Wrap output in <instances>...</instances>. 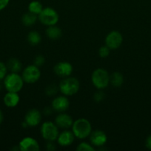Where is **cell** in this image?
I'll list each match as a JSON object with an SVG mask.
<instances>
[{"mask_svg":"<svg viewBox=\"0 0 151 151\" xmlns=\"http://www.w3.org/2000/svg\"><path fill=\"white\" fill-rule=\"evenodd\" d=\"M72 132L76 138L84 139L90 137L92 132V125L90 121L84 118H79L73 121L72 125Z\"/></svg>","mask_w":151,"mask_h":151,"instance_id":"1","label":"cell"},{"mask_svg":"<svg viewBox=\"0 0 151 151\" xmlns=\"http://www.w3.org/2000/svg\"><path fill=\"white\" fill-rule=\"evenodd\" d=\"M23 79L22 75L19 73L10 72L7 74L3 79V85L7 91L10 92H19L24 86Z\"/></svg>","mask_w":151,"mask_h":151,"instance_id":"2","label":"cell"},{"mask_svg":"<svg viewBox=\"0 0 151 151\" xmlns=\"http://www.w3.org/2000/svg\"><path fill=\"white\" fill-rule=\"evenodd\" d=\"M80 88L79 81L73 77H67L63 78L59 83V89L63 95L73 96L76 94Z\"/></svg>","mask_w":151,"mask_h":151,"instance_id":"3","label":"cell"},{"mask_svg":"<svg viewBox=\"0 0 151 151\" xmlns=\"http://www.w3.org/2000/svg\"><path fill=\"white\" fill-rule=\"evenodd\" d=\"M91 82L93 86L98 90L105 89L110 84L109 73L102 68H98L92 73Z\"/></svg>","mask_w":151,"mask_h":151,"instance_id":"4","label":"cell"},{"mask_svg":"<svg viewBox=\"0 0 151 151\" xmlns=\"http://www.w3.org/2000/svg\"><path fill=\"white\" fill-rule=\"evenodd\" d=\"M38 19L42 24L49 27L56 25L59 20L58 12L54 8L47 7L43 8L41 13L38 15Z\"/></svg>","mask_w":151,"mask_h":151,"instance_id":"5","label":"cell"},{"mask_svg":"<svg viewBox=\"0 0 151 151\" xmlns=\"http://www.w3.org/2000/svg\"><path fill=\"white\" fill-rule=\"evenodd\" d=\"M40 133L42 138L47 142H55L57 139L59 134L58 126L55 122H52L50 121H47L41 124Z\"/></svg>","mask_w":151,"mask_h":151,"instance_id":"6","label":"cell"},{"mask_svg":"<svg viewBox=\"0 0 151 151\" xmlns=\"http://www.w3.org/2000/svg\"><path fill=\"white\" fill-rule=\"evenodd\" d=\"M22 77L24 82L26 83H35L41 78V71L36 65H29L23 69Z\"/></svg>","mask_w":151,"mask_h":151,"instance_id":"7","label":"cell"},{"mask_svg":"<svg viewBox=\"0 0 151 151\" xmlns=\"http://www.w3.org/2000/svg\"><path fill=\"white\" fill-rule=\"evenodd\" d=\"M105 42V45L109 47L110 50H117L122 44L123 36L118 31L113 30L107 35Z\"/></svg>","mask_w":151,"mask_h":151,"instance_id":"8","label":"cell"},{"mask_svg":"<svg viewBox=\"0 0 151 151\" xmlns=\"http://www.w3.org/2000/svg\"><path fill=\"white\" fill-rule=\"evenodd\" d=\"M73 68L72 64L68 61H61L56 63L53 67V72L57 76L65 78L70 76Z\"/></svg>","mask_w":151,"mask_h":151,"instance_id":"9","label":"cell"},{"mask_svg":"<svg viewBox=\"0 0 151 151\" xmlns=\"http://www.w3.org/2000/svg\"><path fill=\"white\" fill-rule=\"evenodd\" d=\"M90 144L93 147H103L107 141V137L105 132L101 130H96L92 131L90 135Z\"/></svg>","mask_w":151,"mask_h":151,"instance_id":"10","label":"cell"},{"mask_svg":"<svg viewBox=\"0 0 151 151\" xmlns=\"http://www.w3.org/2000/svg\"><path fill=\"white\" fill-rule=\"evenodd\" d=\"M53 111L59 113L65 112L70 107V100L67 96L62 95L55 97L51 103Z\"/></svg>","mask_w":151,"mask_h":151,"instance_id":"11","label":"cell"},{"mask_svg":"<svg viewBox=\"0 0 151 151\" xmlns=\"http://www.w3.org/2000/svg\"><path fill=\"white\" fill-rule=\"evenodd\" d=\"M24 121L28 124V127L37 126L41 121V112L36 109H30L25 114Z\"/></svg>","mask_w":151,"mask_h":151,"instance_id":"12","label":"cell"},{"mask_svg":"<svg viewBox=\"0 0 151 151\" xmlns=\"http://www.w3.org/2000/svg\"><path fill=\"white\" fill-rule=\"evenodd\" d=\"M18 146L21 151H38L40 149L38 142L36 139L30 137H26L22 139Z\"/></svg>","mask_w":151,"mask_h":151,"instance_id":"13","label":"cell"},{"mask_svg":"<svg viewBox=\"0 0 151 151\" xmlns=\"http://www.w3.org/2000/svg\"><path fill=\"white\" fill-rule=\"evenodd\" d=\"M55 123L57 125L58 128H62V129H69L72 127L73 119L69 114L62 112V113H59V114L55 118Z\"/></svg>","mask_w":151,"mask_h":151,"instance_id":"14","label":"cell"},{"mask_svg":"<svg viewBox=\"0 0 151 151\" xmlns=\"http://www.w3.org/2000/svg\"><path fill=\"white\" fill-rule=\"evenodd\" d=\"M75 139L73 133L72 131H68L65 129L62 133L59 134L57 138V142L61 147H68L73 144Z\"/></svg>","mask_w":151,"mask_h":151,"instance_id":"15","label":"cell"},{"mask_svg":"<svg viewBox=\"0 0 151 151\" xmlns=\"http://www.w3.org/2000/svg\"><path fill=\"white\" fill-rule=\"evenodd\" d=\"M20 101V97L16 92L7 91L3 97V103L7 108H15Z\"/></svg>","mask_w":151,"mask_h":151,"instance_id":"16","label":"cell"},{"mask_svg":"<svg viewBox=\"0 0 151 151\" xmlns=\"http://www.w3.org/2000/svg\"><path fill=\"white\" fill-rule=\"evenodd\" d=\"M45 32L47 38H49L51 40H53V41L59 39L62 35V29L59 27L56 26V25H52V26L47 27Z\"/></svg>","mask_w":151,"mask_h":151,"instance_id":"17","label":"cell"},{"mask_svg":"<svg viewBox=\"0 0 151 151\" xmlns=\"http://www.w3.org/2000/svg\"><path fill=\"white\" fill-rule=\"evenodd\" d=\"M6 65H7V69H8V71H10V72L19 73V72L22 71V62L17 58H10L7 60V63H6Z\"/></svg>","mask_w":151,"mask_h":151,"instance_id":"18","label":"cell"},{"mask_svg":"<svg viewBox=\"0 0 151 151\" xmlns=\"http://www.w3.org/2000/svg\"><path fill=\"white\" fill-rule=\"evenodd\" d=\"M110 83L113 87L119 88L124 83V76L121 72H115L110 75Z\"/></svg>","mask_w":151,"mask_h":151,"instance_id":"19","label":"cell"},{"mask_svg":"<svg viewBox=\"0 0 151 151\" xmlns=\"http://www.w3.org/2000/svg\"><path fill=\"white\" fill-rule=\"evenodd\" d=\"M37 20H38V16L29 11L25 13L22 17V24L26 27L32 26L34 24H36Z\"/></svg>","mask_w":151,"mask_h":151,"instance_id":"20","label":"cell"},{"mask_svg":"<svg viewBox=\"0 0 151 151\" xmlns=\"http://www.w3.org/2000/svg\"><path fill=\"white\" fill-rule=\"evenodd\" d=\"M27 40L31 46H36L41 41V36L38 31L32 30L27 35Z\"/></svg>","mask_w":151,"mask_h":151,"instance_id":"21","label":"cell"},{"mask_svg":"<svg viewBox=\"0 0 151 151\" xmlns=\"http://www.w3.org/2000/svg\"><path fill=\"white\" fill-rule=\"evenodd\" d=\"M43 8L44 7H43L41 3L39 1H37V0H33V1H30L28 4V11L34 13L37 16L41 13Z\"/></svg>","mask_w":151,"mask_h":151,"instance_id":"22","label":"cell"},{"mask_svg":"<svg viewBox=\"0 0 151 151\" xmlns=\"http://www.w3.org/2000/svg\"><path fill=\"white\" fill-rule=\"evenodd\" d=\"M77 151H94L95 147L91 144L82 142L76 147Z\"/></svg>","mask_w":151,"mask_h":151,"instance_id":"23","label":"cell"},{"mask_svg":"<svg viewBox=\"0 0 151 151\" xmlns=\"http://www.w3.org/2000/svg\"><path fill=\"white\" fill-rule=\"evenodd\" d=\"M59 86L56 84H50V85L47 86L45 88V94L47 96H53L58 92L59 91Z\"/></svg>","mask_w":151,"mask_h":151,"instance_id":"24","label":"cell"},{"mask_svg":"<svg viewBox=\"0 0 151 151\" xmlns=\"http://www.w3.org/2000/svg\"><path fill=\"white\" fill-rule=\"evenodd\" d=\"M110 52V49L106 45L102 46L99 49V55L102 58H105L109 56Z\"/></svg>","mask_w":151,"mask_h":151,"instance_id":"25","label":"cell"},{"mask_svg":"<svg viewBox=\"0 0 151 151\" xmlns=\"http://www.w3.org/2000/svg\"><path fill=\"white\" fill-rule=\"evenodd\" d=\"M7 65L4 62L0 61V81H3L6 75H7Z\"/></svg>","mask_w":151,"mask_h":151,"instance_id":"26","label":"cell"},{"mask_svg":"<svg viewBox=\"0 0 151 151\" xmlns=\"http://www.w3.org/2000/svg\"><path fill=\"white\" fill-rule=\"evenodd\" d=\"M44 62H45V58L41 55H38L36 56V58L33 60V64L36 65L38 67H40L42 65H44Z\"/></svg>","mask_w":151,"mask_h":151,"instance_id":"27","label":"cell"},{"mask_svg":"<svg viewBox=\"0 0 151 151\" xmlns=\"http://www.w3.org/2000/svg\"><path fill=\"white\" fill-rule=\"evenodd\" d=\"M105 98V94L104 93L103 91L102 90H99L98 91H96V93L93 95V99L97 103H100L102 100H104V99Z\"/></svg>","mask_w":151,"mask_h":151,"instance_id":"28","label":"cell"},{"mask_svg":"<svg viewBox=\"0 0 151 151\" xmlns=\"http://www.w3.org/2000/svg\"><path fill=\"white\" fill-rule=\"evenodd\" d=\"M46 149L48 151H54L56 149V145L54 144V142H47V145H46Z\"/></svg>","mask_w":151,"mask_h":151,"instance_id":"29","label":"cell"},{"mask_svg":"<svg viewBox=\"0 0 151 151\" xmlns=\"http://www.w3.org/2000/svg\"><path fill=\"white\" fill-rule=\"evenodd\" d=\"M10 0H0V11L4 10L8 5Z\"/></svg>","mask_w":151,"mask_h":151,"instance_id":"30","label":"cell"},{"mask_svg":"<svg viewBox=\"0 0 151 151\" xmlns=\"http://www.w3.org/2000/svg\"><path fill=\"white\" fill-rule=\"evenodd\" d=\"M53 108L52 107H46L44 108V110H43V113H44V115L46 116H48V115H50L52 113H53Z\"/></svg>","mask_w":151,"mask_h":151,"instance_id":"31","label":"cell"},{"mask_svg":"<svg viewBox=\"0 0 151 151\" xmlns=\"http://www.w3.org/2000/svg\"><path fill=\"white\" fill-rule=\"evenodd\" d=\"M145 146H146V147L148 150H151V134L150 136H148L147 138L146 139Z\"/></svg>","mask_w":151,"mask_h":151,"instance_id":"32","label":"cell"},{"mask_svg":"<svg viewBox=\"0 0 151 151\" xmlns=\"http://www.w3.org/2000/svg\"><path fill=\"white\" fill-rule=\"evenodd\" d=\"M3 119H4V115H3L2 111H1L0 110V125H1V124L2 123Z\"/></svg>","mask_w":151,"mask_h":151,"instance_id":"33","label":"cell"},{"mask_svg":"<svg viewBox=\"0 0 151 151\" xmlns=\"http://www.w3.org/2000/svg\"><path fill=\"white\" fill-rule=\"evenodd\" d=\"M22 128H28V124H27L26 122H25V121H23V122H22Z\"/></svg>","mask_w":151,"mask_h":151,"instance_id":"34","label":"cell"},{"mask_svg":"<svg viewBox=\"0 0 151 151\" xmlns=\"http://www.w3.org/2000/svg\"><path fill=\"white\" fill-rule=\"evenodd\" d=\"M1 81H0V90H1V88H2V87L4 86V85H3V82L1 83Z\"/></svg>","mask_w":151,"mask_h":151,"instance_id":"35","label":"cell"}]
</instances>
